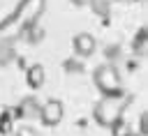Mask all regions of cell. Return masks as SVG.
<instances>
[{
	"label": "cell",
	"instance_id": "cell-14",
	"mask_svg": "<svg viewBox=\"0 0 148 136\" xmlns=\"http://www.w3.org/2000/svg\"><path fill=\"white\" fill-rule=\"evenodd\" d=\"M109 55H111V58L118 55V46H116V44H113V46H106V58H109Z\"/></svg>",
	"mask_w": 148,
	"mask_h": 136
},
{
	"label": "cell",
	"instance_id": "cell-10",
	"mask_svg": "<svg viewBox=\"0 0 148 136\" xmlns=\"http://www.w3.org/2000/svg\"><path fill=\"white\" fill-rule=\"evenodd\" d=\"M139 136H148V111L139 115Z\"/></svg>",
	"mask_w": 148,
	"mask_h": 136
},
{
	"label": "cell",
	"instance_id": "cell-1",
	"mask_svg": "<svg viewBox=\"0 0 148 136\" xmlns=\"http://www.w3.org/2000/svg\"><path fill=\"white\" fill-rule=\"evenodd\" d=\"M92 81H95L97 90L102 92V97H123V81H120L116 65H111V62L99 65L92 71Z\"/></svg>",
	"mask_w": 148,
	"mask_h": 136
},
{
	"label": "cell",
	"instance_id": "cell-7",
	"mask_svg": "<svg viewBox=\"0 0 148 136\" xmlns=\"http://www.w3.org/2000/svg\"><path fill=\"white\" fill-rule=\"evenodd\" d=\"M111 134L113 136H132V124L125 118H120V120H116L111 124Z\"/></svg>",
	"mask_w": 148,
	"mask_h": 136
},
{
	"label": "cell",
	"instance_id": "cell-3",
	"mask_svg": "<svg viewBox=\"0 0 148 136\" xmlns=\"http://www.w3.org/2000/svg\"><path fill=\"white\" fill-rule=\"evenodd\" d=\"M62 115H65L62 101H60V99H49V101H44V104L39 106V115H37V118H39L46 127H56V124H60Z\"/></svg>",
	"mask_w": 148,
	"mask_h": 136
},
{
	"label": "cell",
	"instance_id": "cell-4",
	"mask_svg": "<svg viewBox=\"0 0 148 136\" xmlns=\"http://www.w3.org/2000/svg\"><path fill=\"white\" fill-rule=\"evenodd\" d=\"M72 48H74V53L79 58H90L95 53V48H97V41H95V37L90 32H79L74 37V41H72Z\"/></svg>",
	"mask_w": 148,
	"mask_h": 136
},
{
	"label": "cell",
	"instance_id": "cell-8",
	"mask_svg": "<svg viewBox=\"0 0 148 136\" xmlns=\"http://www.w3.org/2000/svg\"><path fill=\"white\" fill-rule=\"evenodd\" d=\"M12 127H14V122H12V111H5V113L0 115V134H9Z\"/></svg>",
	"mask_w": 148,
	"mask_h": 136
},
{
	"label": "cell",
	"instance_id": "cell-13",
	"mask_svg": "<svg viewBox=\"0 0 148 136\" xmlns=\"http://www.w3.org/2000/svg\"><path fill=\"white\" fill-rule=\"evenodd\" d=\"M18 136H37L30 127H23V129H18Z\"/></svg>",
	"mask_w": 148,
	"mask_h": 136
},
{
	"label": "cell",
	"instance_id": "cell-12",
	"mask_svg": "<svg viewBox=\"0 0 148 136\" xmlns=\"http://www.w3.org/2000/svg\"><path fill=\"white\" fill-rule=\"evenodd\" d=\"M65 69H67V71H83V65L76 62V60H67V62H65Z\"/></svg>",
	"mask_w": 148,
	"mask_h": 136
},
{
	"label": "cell",
	"instance_id": "cell-5",
	"mask_svg": "<svg viewBox=\"0 0 148 136\" xmlns=\"http://www.w3.org/2000/svg\"><path fill=\"white\" fill-rule=\"evenodd\" d=\"M39 99L37 97H23L21 99V104L16 106V118H23V120H32V118H37L39 115Z\"/></svg>",
	"mask_w": 148,
	"mask_h": 136
},
{
	"label": "cell",
	"instance_id": "cell-15",
	"mask_svg": "<svg viewBox=\"0 0 148 136\" xmlns=\"http://www.w3.org/2000/svg\"><path fill=\"white\" fill-rule=\"evenodd\" d=\"M92 0H72V5H76V7H83V5H90Z\"/></svg>",
	"mask_w": 148,
	"mask_h": 136
},
{
	"label": "cell",
	"instance_id": "cell-6",
	"mask_svg": "<svg viewBox=\"0 0 148 136\" xmlns=\"http://www.w3.org/2000/svg\"><path fill=\"white\" fill-rule=\"evenodd\" d=\"M44 78H46V71H44V67H42L39 62H35V65L28 67V71H25V81H28V85H30L32 90H39V88L44 85Z\"/></svg>",
	"mask_w": 148,
	"mask_h": 136
},
{
	"label": "cell",
	"instance_id": "cell-9",
	"mask_svg": "<svg viewBox=\"0 0 148 136\" xmlns=\"http://www.w3.org/2000/svg\"><path fill=\"white\" fill-rule=\"evenodd\" d=\"M143 44H146V28H141V30L136 32V39H134V51H136V53H141V51H143Z\"/></svg>",
	"mask_w": 148,
	"mask_h": 136
},
{
	"label": "cell",
	"instance_id": "cell-11",
	"mask_svg": "<svg viewBox=\"0 0 148 136\" xmlns=\"http://www.w3.org/2000/svg\"><path fill=\"white\" fill-rule=\"evenodd\" d=\"M12 58V44H2L0 46V65H5Z\"/></svg>",
	"mask_w": 148,
	"mask_h": 136
},
{
	"label": "cell",
	"instance_id": "cell-2",
	"mask_svg": "<svg viewBox=\"0 0 148 136\" xmlns=\"http://www.w3.org/2000/svg\"><path fill=\"white\" fill-rule=\"evenodd\" d=\"M125 106H127V101H125L123 97H102V99L95 104V108H92V118H95L97 124L111 129V124L123 118Z\"/></svg>",
	"mask_w": 148,
	"mask_h": 136
}]
</instances>
